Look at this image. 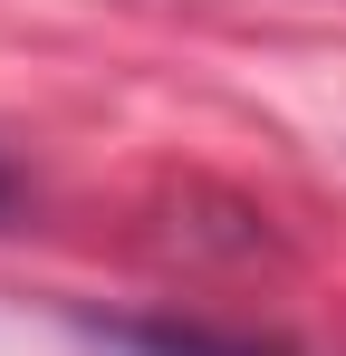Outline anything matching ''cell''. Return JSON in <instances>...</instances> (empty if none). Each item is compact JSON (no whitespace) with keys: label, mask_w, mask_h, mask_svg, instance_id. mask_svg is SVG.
Listing matches in <instances>:
<instances>
[{"label":"cell","mask_w":346,"mask_h":356,"mask_svg":"<svg viewBox=\"0 0 346 356\" xmlns=\"http://www.w3.org/2000/svg\"><path fill=\"white\" fill-rule=\"evenodd\" d=\"M115 347H135V356H260V347H231V337H192V327H115Z\"/></svg>","instance_id":"cell-1"},{"label":"cell","mask_w":346,"mask_h":356,"mask_svg":"<svg viewBox=\"0 0 346 356\" xmlns=\"http://www.w3.org/2000/svg\"><path fill=\"white\" fill-rule=\"evenodd\" d=\"M0 212H10V164H0Z\"/></svg>","instance_id":"cell-2"}]
</instances>
